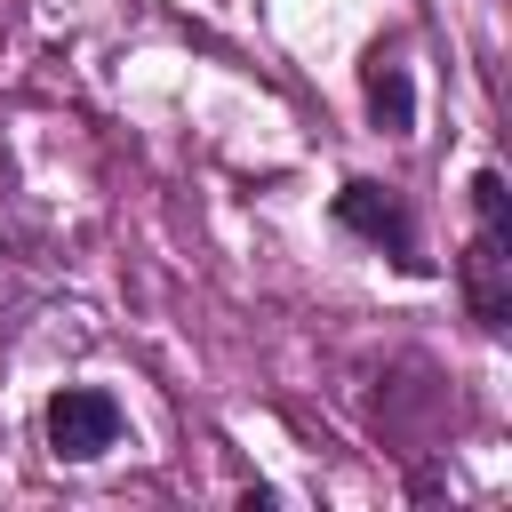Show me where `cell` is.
I'll return each mask as SVG.
<instances>
[{
	"instance_id": "3",
	"label": "cell",
	"mask_w": 512,
	"mask_h": 512,
	"mask_svg": "<svg viewBox=\"0 0 512 512\" xmlns=\"http://www.w3.org/2000/svg\"><path fill=\"white\" fill-rule=\"evenodd\" d=\"M464 296H472L480 328H504V312H512V232L504 224H480V240L464 256Z\"/></svg>"
},
{
	"instance_id": "2",
	"label": "cell",
	"mask_w": 512,
	"mask_h": 512,
	"mask_svg": "<svg viewBox=\"0 0 512 512\" xmlns=\"http://www.w3.org/2000/svg\"><path fill=\"white\" fill-rule=\"evenodd\" d=\"M336 224H344V232H360V240H376L400 272H424L416 232H408V208H400L384 184H344V192H336Z\"/></svg>"
},
{
	"instance_id": "5",
	"label": "cell",
	"mask_w": 512,
	"mask_h": 512,
	"mask_svg": "<svg viewBox=\"0 0 512 512\" xmlns=\"http://www.w3.org/2000/svg\"><path fill=\"white\" fill-rule=\"evenodd\" d=\"M472 216L512 232V192H504V176H496V168H480V176H472Z\"/></svg>"
},
{
	"instance_id": "1",
	"label": "cell",
	"mask_w": 512,
	"mask_h": 512,
	"mask_svg": "<svg viewBox=\"0 0 512 512\" xmlns=\"http://www.w3.org/2000/svg\"><path fill=\"white\" fill-rule=\"evenodd\" d=\"M112 440H120V400H112V392H96V384H64V392L48 400V448H56L64 464L104 456Z\"/></svg>"
},
{
	"instance_id": "4",
	"label": "cell",
	"mask_w": 512,
	"mask_h": 512,
	"mask_svg": "<svg viewBox=\"0 0 512 512\" xmlns=\"http://www.w3.org/2000/svg\"><path fill=\"white\" fill-rule=\"evenodd\" d=\"M368 120L384 128V136H408L416 128V88H408V72L400 64H368Z\"/></svg>"
}]
</instances>
